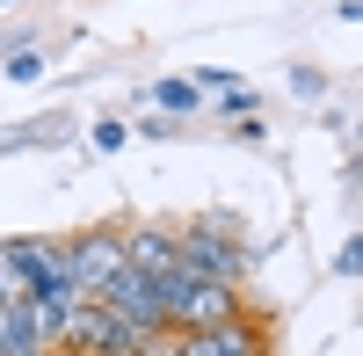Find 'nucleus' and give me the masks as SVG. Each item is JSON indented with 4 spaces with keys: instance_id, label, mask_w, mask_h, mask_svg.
I'll list each match as a JSON object with an SVG mask.
<instances>
[{
    "instance_id": "6e6552de",
    "label": "nucleus",
    "mask_w": 363,
    "mask_h": 356,
    "mask_svg": "<svg viewBox=\"0 0 363 356\" xmlns=\"http://www.w3.org/2000/svg\"><path fill=\"white\" fill-rule=\"evenodd\" d=\"M22 255H29V269H37L44 291H80L73 284V240H22ZM80 299H87V291H80Z\"/></svg>"
},
{
    "instance_id": "9d476101",
    "label": "nucleus",
    "mask_w": 363,
    "mask_h": 356,
    "mask_svg": "<svg viewBox=\"0 0 363 356\" xmlns=\"http://www.w3.org/2000/svg\"><path fill=\"white\" fill-rule=\"evenodd\" d=\"M0 356H44L37 320H29V313H15V306H0Z\"/></svg>"
},
{
    "instance_id": "aec40b11",
    "label": "nucleus",
    "mask_w": 363,
    "mask_h": 356,
    "mask_svg": "<svg viewBox=\"0 0 363 356\" xmlns=\"http://www.w3.org/2000/svg\"><path fill=\"white\" fill-rule=\"evenodd\" d=\"M0 8H8V0H0Z\"/></svg>"
},
{
    "instance_id": "4468645a",
    "label": "nucleus",
    "mask_w": 363,
    "mask_h": 356,
    "mask_svg": "<svg viewBox=\"0 0 363 356\" xmlns=\"http://www.w3.org/2000/svg\"><path fill=\"white\" fill-rule=\"evenodd\" d=\"M0 73H8L15 87H29V80L44 73V51H29V44H22V51H8V66H0Z\"/></svg>"
},
{
    "instance_id": "f03ea898",
    "label": "nucleus",
    "mask_w": 363,
    "mask_h": 356,
    "mask_svg": "<svg viewBox=\"0 0 363 356\" xmlns=\"http://www.w3.org/2000/svg\"><path fill=\"white\" fill-rule=\"evenodd\" d=\"M102 306L124 320L138 342H160V335H167V299H160V277H145V269H124V277L102 291Z\"/></svg>"
},
{
    "instance_id": "7ed1b4c3",
    "label": "nucleus",
    "mask_w": 363,
    "mask_h": 356,
    "mask_svg": "<svg viewBox=\"0 0 363 356\" xmlns=\"http://www.w3.org/2000/svg\"><path fill=\"white\" fill-rule=\"evenodd\" d=\"M124 269H131V233H80L73 240V284L87 299H102Z\"/></svg>"
},
{
    "instance_id": "f257e3e1",
    "label": "nucleus",
    "mask_w": 363,
    "mask_h": 356,
    "mask_svg": "<svg viewBox=\"0 0 363 356\" xmlns=\"http://www.w3.org/2000/svg\"><path fill=\"white\" fill-rule=\"evenodd\" d=\"M160 299H167V328H182V335H203V328L240 320V291L218 284V277H196L189 262H182L174 277H160Z\"/></svg>"
},
{
    "instance_id": "ddd939ff",
    "label": "nucleus",
    "mask_w": 363,
    "mask_h": 356,
    "mask_svg": "<svg viewBox=\"0 0 363 356\" xmlns=\"http://www.w3.org/2000/svg\"><path fill=\"white\" fill-rule=\"evenodd\" d=\"M87 138H95V153H124V145H131V124H124V116H102Z\"/></svg>"
},
{
    "instance_id": "f3484780",
    "label": "nucleus",
    "mask_w": 363,
    "mask_h": 356,
    "mask_svg": "<svg viewBox=\"0 0 363 356\" xmlns=\"http://www.w3.org/2000/svg\"><path fill=\"white\" fill-rule=\"evenodd\" d=\"M335 269H342V277H363V240H349V247L335 255Z\"/></svg>"
},
{
    "instance_id": "20e7f679",
    "label": "nucleus",
    "mask_w": 363,
    "mask_h": 356,
    "mask_svg": "<svg viewBox=\"0 0 363 356\" xmlns=\"http://www.w3.org/2000/svg\"><path fill=\"white\" fill-rule=\"evenodd\" d=\"M66 349H80V356H138V349H153V342H138L102 299H87V306L66 320Z\"/></svg>"
},
{
    "instance_id": "39448f33",
    "label": "nucleus",
    "mask_w": 363,
    "mask_h": 356,
    "mask_svg": "<svg viewBox=\"0 0 363 356\" xmlns=\"http://www.w3.org/2000/svg\"><path fill=\"white\" fill-rule=\"evenodd\" d=\"M182 262H189L196 277L233 284V291H240V277H247V255H240L225 233H211V226H189V233H182Z\"/></svg>"
},
{
    "instance_id": "f8f14e48",
    "label": "nucleus",
    "mask_w": 363,
    "mask_h": 356,
    "mask_svg": "<svg viewBox=\"0 0 363 356\" xmlns=\"http://www.w3.org/2000/svg\"><path fill=\"white\" fill-rule=\"evenodd\" d=\"M153 109H167V116L189 124V116L203 109V87H196V80H160V87H153Z\"/></svg>"
},
{
    "instance_id": "a211bd4d",
    "label": "nucleus",
    "mask_w": 363,
    "mask_h": 356,
    "mask_svg": "<svg viewBox=\"0 0 363 356\" xmlns=\"http://www.w3.org/2000/svg\"><path fill=\"white\" fill-rule=\"evenodd\" d=\"M320 87H327V80H320L313 66H298V73H291V95H320Z\"/></svg>"
},
{
    "instance_id": "0eeeda50",
    "label": "nucleus",
    "mask_w": 363,
    "mask_h": 356,
    "mask_svg": "<svg viewBox=\"0 0 363 356\" xmlns=\"http://www.w3.org/2000/svg\"><path fill=\"white\" fill-rule=\"evenodd\" d=\"M131 269H145V277H174V269H182V233L138 226V233H131Z\"/></svg>"
},
{
    "instance_id": "1a4fd4ad",
    "label": "nucleus",
    "mask_w": 363,
    "mask_h": 356,
    "mask_svg": "<svg viewBox=\"0 0 363 356\" xmlns=\"http://www.w3.org/2000/svg\"><path fill=\"white\" fill-rule=\"evenodd\" d=\"M80 306H87L80 291H44V299L29 306V320H37V335H44V342H66V320H73Z\"/></svg>"
},
{
    "instance_id": "2eb2a0df",
    "label": "nucleus",
    "mask_w": 363,
    "mask_h": 356,
    "mask_svg": "<svg viewBox=\"0 0 363 356\" xmlns=\"http://www.w3.org/2000/svg\"><path fill=\"white\" fill-rule=\"evenodd\" d=\"M174 131H182V116H167V109H153V116L138 124V138H174Z\"/></svg>"
},
{
    "instance_id": "9b49d317",
    "label": "nucleus",
    "mask_w": 363,
    "mask_h": 356,
    "mask_svg": "<svg viewBox=\"0 0 363 356\" xmlns=\"http://www.w3.org/2000/svg\"><path fill=\"white\" fill-rule=\"evenodd\" d=\"M58 138H73L66 116H29L22 131H0V153H22V145H58Z\"/></svg>"
},
{
    "instance_id": "6ab92c4d",
    "label": "nucleus",
    "mask_w": 363,
    "mask_h": 356,
    "mask_svg": "<svg viewBox=\"0 0 363 356\" xmlns=\"http://www.w3.org/2000/svg\"><path fill=\"white\" fill-rule=\"evenodd\" d=\"M138 356H160V349H138Z\"/></svg>"
},
{
    "instance_id": "dca6fc26",
    "label": "nucleus",
    "mask_w": 363,
    "mask_h": 356,
    "mask_svg": "<svg viewBox=\"0 0 363 356\" xmlns=\"http://www.w3.org/2000/svg\"><path fill=\"white\" fill-rule=\"evenodd\" d=\"M196 87H218V95H233L240 73H233V66H203V73H196Z\"/></svg>"
},
{
    "instance_id": "423d86ee",
    "label": "nucleus",
    "mask_w": 363,
    "mask_h": 356,
    "mask_svg": "<svg viewBox=\"0 0 363 356\" xmlns=\"http://www.w3.org/2000/svg\"><path fill=\"white\" fill-rule=\"evenodd\" d=\"M44 299V284H37V269H29V255H22V240H0V306H15V313H29Z\"/></svg>"
}]
</instances>
